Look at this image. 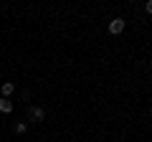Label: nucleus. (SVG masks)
Returning <instances> with one entry per match:
<instances>
[{
	"instance_id": "39448f33",
	"label": "nucleus",
	"mask_w": 152,
	"mask_h": 142,
	"mask_svg": "<svg viewBox=\"0 0 152 142\" xmlns=\"http://www.w3.org/2000/svg\"><path fill=\"white\" fill-rule=\"evenodd\" d=\"M26 130H28V124H26V122H18V124H15V132H18V135H23Z\"/></svg>"
},
{
	"instance_id": "f257e3e1",
	"label": "nucleus",
	"mask_w": 152,
	"mask_h": 142,
	"mask_svg": "<svg viewBox=\"0 0 152 142\" xmlns=\"http://www.w3.org/2000/svg\"><path fill=\"white\" fill-rule=\"evenodd\" d=\"M122 31H124V20H122V18H114V20L109 23V33L117 36V33H122Z\"/></svg>"
},
{
	"instance_id": "20e7f679",
	"label": "nucleus",
	"mask_w": 152,
	"mask_h": 142,
	"mask_svg": "<svg viewBox=\"0 0 152 142\" xmlns=\"http://www.w3.org/2000/svg\"><path fill=\"white\" fill-rule=\"evenodd\" d=\"M0 112H3V114H10V112H13V102H8V99H0Z\"/></svg>"
},
{
	"instance_id": "f03ea898",
	"label": "nucleus",
	"mask_w": 152,
	"mask_h": 142,
	"mask_svg": "<svg viewBox=\"0 0 152 142\" xmlns=\"http://www.w3.org/2000/svg\"><path fill=\"white\" fill-rule=\"evenodd\" d=\"M0 91H3V99H8L13 91H15V84L13 81H3V86H0Z\"/></svg>"
},
{
	"instance_id": "7ed1b4c3",
	"label": "nucleus",
	"mask_w": 152,
	"mask_h": 142,
	"mask_svg": "<svg viewBox=\"0 0 152 142\" xmlns=\"http://www.w3.org/2000/svg\"><path fill=\"white\" fill-rule=\"evenodd\" d=\"M31 117H33V122H43V119H46V112L41 109V107H33V109H31Z\"/></svg>"
},
{
	"instance_id": "423d86ee",
	"label": "nucleus",
	"mask_w": 152,
	"mask_h": 142,
	"mask_svg": "<svg viewBox=\"0 0 152 142\" xmlns=\"http://www.w3.org/2000/svg\"><path fill=\"white\" fill-rule=\"evenodd\" d=\"M145 10H147V13H152V0H147V5H145Z\"/></svg>"
}]
</instances>
